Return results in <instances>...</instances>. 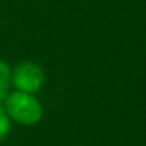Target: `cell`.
I'll return each mask as SVG.
<instances>
[{"label":"cell","mask_w":146,"mask_h":146,"mask_svg":"<svg viewBox=\"0 0 146 146\" xmlns=\"http://www.w3.org/2000/svg\"><path fill=\"white\" fill-rule=\"evenodd\" d=\"M5 111L11 119L24 126H33L42 118L41 102L33 94L16 91L7 96Z\"/></svg>","instance_id":"obj_1"},{"label":"cell","mask_w":146,"mask_h":146,"mask_svg":"<svg viewBox=\"0 0 146 146\" xmlns=\"http://www.w3.org/2000/svg\"><path fill=\"white\" fill-rule=\"evenodd\" d=\"M11 83L17 88V91L33 94L44 85V72L41 66L33 61H21L11 72Z\"/></svg>","instance_id":"obj_2"},{"label":"cell","mask_w":146,"mask_h":146,"mask_svg":"<svg viewBox=\"0 0 146 146\" xmlns=\"http://www.w3.org/2000/svg\"><path fill=\"white\" fill-rule=\"evenodd\" d=\"M10 83H11V71L3 60H0V101H3L8 96Z\"/></svg>","instance_id":"obj_3"},{"label":"cell","mask_w":146,"mask_h":146,"mask_svg":"<svg viewBox=\"0 0 146 146\" xmlns=\"http://www.w3.org/2000/svg\"><path fill=\"white\" fill-rule=\"evenodd\" d=\"M11 130V123H10V116L5 111V107L0 105V143L3 141Z\"/></svg>","instance_id":"obj_4"}]
</instances>
